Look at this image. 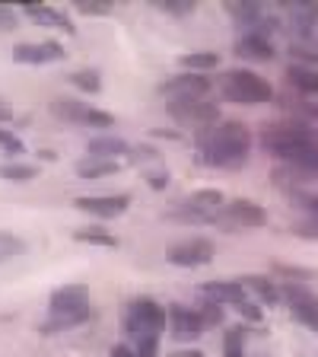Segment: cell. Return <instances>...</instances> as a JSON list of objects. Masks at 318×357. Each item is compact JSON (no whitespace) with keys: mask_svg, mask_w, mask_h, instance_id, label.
Here are the masks:
<instances>
[{"mask_svg":"<svg viewBox=\"0 0 318 357\" xmlns=\"http://www.w3.org/2000/svg\"><path fill=\"white\" fill-rule=\"evenodd\" d=\"M16 26H19V10L0 3V32H13Z\"/></svg>","mask_w":318,"mask_h":357,"instance_id":"7bdbcfd3","label":"cell"},{"mask_svg":"<svg viewBox=\"0 0 318 357\" xmlns=\"http://www.w3.org/2000/svg\"><path fill=\"white\" fill-rule=\"evenodd\" d=\"M200 297L214 300L220 306H239L242 300H248V294H245L242 281H207L200 287Z\"/></svg>","mask_w":318,"mask_h":357,"instance_id":"ffe728a7","label":"cell"},{"mask_svg":"<svg viewBox=\"0 0 318 357\" xmlns=\"http://www.w3.org/2000/svg\"><path fill=\"white\" fill-rule=\"evenodd\" d=\"M0 150L7 156H26V144H22L19 134L10 131L7 125H0Z\"/></svg>","mask_w":318,"mask_h":357,"instance_id":"74e56055","label":"cell"},{"mask_svg":"<svg viewBox=\"0 0 318 357\" xmlns=\"http://www.w3.org/2000/svg\"><path fill=\"white\" fill-rule=\"evenodd\" d=\"M169 119L182 128H191V131H207L220 121V105L214 99H185V102H169L166 105Z\"/></svg>","mask_w":318,"mask_h":357,"instance_id":"30bf717a","label":"cell"},{"mask_svg":"<svg viewBox=\"0 0 318 357\" xmlns=\"http://www.w3.org/2000/svg\"><path fill=\"white\" fill-rule=\"evenodd\" d=\"M280 105L289 112V119L318 121V70L315 67H287V89L280 93Z\"/></svg>","mask_w":318,"mask_h":357,"instance_id":"3957f363","label":"cell"},{"mask_svg":"<svg viewBox=\"0 0 318 357\" xmlns=\"http://www.w3.org/2000/svg\"><path fill=\"white\" fill-rule=\"evenodd\" d=\"M236 312L245 319V326H261V319H264V310H261L258 303H252V300H242V303L236 306Z\"/></svg>","mask_w":318,"mask_h":357,"instance_id":"60d3db41","label":"cell"},{"mask_svg":"<svg viewBox=\"0 0 318 357\" xmlns=\"http://www.w3.org/2000/svg\"><path fill=\"white\" fill-rule=\"evenodd\" d=\"M223 10L236 20V26H242V32L255 29L258 20L267 13L264 3H255V0H230V3H223Z\"/></svg>","mask_w":318,"mask_h":357,"instance_id":"603a6c76","label":"cell"},{"mask_svg":"<svg viewBox=\"0 0 318 357\" xmlns=\"http://www.w3.org/2000/svg\"><path fill=\"white\" fill-rule=\"evenodd\" d=\"M242 287L245 294H255L264 306H280V284H274L267 275H245Z\"/></svg>","mask_w":318,"mask_h":357,"instance_id":"cb8c5ba5","label":"cell"},{"mask_svg":"<svg viewBox=\"0 0 318 357\" xmlns=\"http://www.w3.org/2000/svg\"><path fill=\"white\" fill-rule=\"evenodd\" d=\"M258 144L271 156H280L283 150L303 147V144H318V131L309 121H299V119H289L287 115V119L264 121L258 131Z\"/></svg>","mask_w":318,"mask_h":357,"instance_id":"52a82bcc","label":"cell"},{"mask_svg":"<svg viewBox=\"0 0 318 357\" xmlns=\"http://www.w3.org/2000/svg\"><path fill=\"white\" fill-rule=\"evenodd\" d=\"M74 7L83 16H109L115 10V3H109V0H77Z\"/></svg>","mask_w":318,"mask_h":357,"instance_id":"ab89813d","label":"cell"},{"mask_svg":"<svg viewBox=\"0 0 318 357\" xmlns=\"http://www.w3.org/2000/svg\"><path fill=\"white\" fill-rule=\"evenodd\" d=\"M264 223H267V211L261 208L258 201L230 198L223 204V211H220L214 227H220V230H226V233H236V230H258Z\"/></svg>","mask_w":318,"mask_h":357,"instance_id":"ba28073f","label":"cell"},{"mask_svg":"<svg viewBox=\"0 0 318 357\" xmlns=\"http://www.w3.org/2000/svg\"><path fill=\"white\" fill-rule=\"evenodd\" d=\"M280 303L289 310V316L299 322V326L318 332V297L309 284H280Z\"/></svg>","mask_w":318,"mask_h":357,"instance_id":"8fae6325","label":"cell"},{"mask_svg":"<svg viewBox=\"0 0 318 357\" xmlns=\"http://www.w3.org/2000/svg\"><path fill=\"white\" fill-rule=\"evenodd\" d=\"M19 13L29 16V20L38 22V26H48V29H61L64 36H77L74 20H70L64 10H58V7H48V3H22Z\"/></svg>","mask_w":318,"mask_h":357,"instance_id":"ac0fdd59","label":"cell"},{"mask_svg":"<svg viewBox=\"0 0 318 357\" xmlns=\"http://www.w3.org/2000/svg\"><path fill=\"white\" fill-rule=\"evenodd\" d=\"M48 312H89V287L86 284H67L48 297Z\"/></svg>","mask_w":318,"mask_h":357,"instance_id":"d6986e66","label":"cell"},{"mask_svg":"<svg viewBox=\"0 0 318 357\" xmlns=\"http://www.w3.org/2000/svg\"><path fill=\"white\" fill-rule=\"evenodd\" d=\"M111 357H137V351H134L127 342H121V344H115V348H111Z\"/></svg>","mask_w":318,"mask_h":357,"instance_id":"ee69618b","label":"cell"},{"mask_svg":"<svg viewBox=\"0 0 318 357\" xmlns=\"http://www.w3.org/2000/svg\"><path fill=\"white\" fill-rule=\"evenodd\" d=\"M74 208H80L83 214L96 217V220H115L131 208V195H80L74 201Z\"/></svg>","mask_w":318,"mask_h":357,"instance_id":"e0dca14e","label":"cell"},{"mask_svg":"<svg viewBox=\"0 0 318 357\" xmlns=\"http://www.w3.org/2000/svg\"><path fill=\"white\" fill-rule=\"evenodd\" d=\"M153 137H163V141H182V134L178 131H169V128H156V131H150Z\"/></svg>","mask_w":318,"mask_h":357,"instance_id":"f6af8a7d","label":"cell"},{"mask_svg":"<svg viewBox=\"0 0 318 357\" xmlns=\"http://www.w3.org/2000/svg\"><path fill=\"white\" fill-rule=\"evenodd\" d=\"M252 328L245 326H230L223 335V357H245V338H248Z\"/></svg>","mask_w":318,"mask_h":357,"instance_id":"f546056e","label":"cell"},{"mask_svg":"<svg viewBox=\"0 0 318 357\" xmlns=\"http://www.w3.org/2000/svg\"><path fill=\"white\" fill-rule=\"evenodd\" d=\"M89 156H99V160H118V156H127V150H131V144L125 141V137H118V134H96V137H89L86 144Z\"/></svg>","mask_w":318,"mask_h":357,"instance_id":"7402d4cb","label":"cell"},{"mask_svg":"<svg viewBox=\"0 0 318 357\" xmlns=\"http://www.w3.org/2000/svg\"><path fill=\"white\" fill-rule=\"evenodd\" d=\"M178 64H182V70H191V74H207V70H214V67L220 64V54H214V52H191V54H182V58H178Z\"/></svg>","mask_w":318,"mask_h":357,"instance_id":"4dcf8cb0","label":"cell"},{"mask_svg":"<svg viewBox=\"0 0 318 357\" xmlns=\"http://www.w3.org/2000/svg\"><path fill=\"white\" fill-rule=\"evenodd\" d=\"M89 319V312H48V319L38 326L42 335H61V332H70V328L83 326Z\"/></svg>","mask_w":318,"mask_h":357,"instance_id":"484cf974","label":"cell"},{"mask_svg":"<svg viewBox=\"0 0 318 357\" xmlns=\"http://www.w3.org/2000/svg\"><path fill=\"white\" fill-rule=\"evenodd\" d=\"M74 243L99 245V249H118V236L109 233L105 227H80V230H74Z\"/></svg>","mask_w":318,"mask_h":357,"instance_id":"83f0119b","label":"cell"},{"mask_svg":"<svg viewBox=\"0 0 318 357\" xmlns=\"http://www.w3.org/2000/svg\"><path fill=\"white\" fill-rule=\"evenodd\" d=\"M51 115L61 121H70V125L96 128V131L115 128V115H111V112H102V109H96V105H86L83 99H54Z\"/></svg>","mask_w":318,"mask_h":357,"instance_id":"9c48e42d","label":"cell"},{"mask_svg":"<svg viewBox=\"0 0 318 357\" xmlns=\"http://www.w3.org/2000/svg\"><path fill=\"white\" fill-rule=\"evenodd\" d=\"M35 176H38V166L19 163V160H13V163H3V166H0V178H3V182H32Z\"/></svg>","mask_w":318,"mask_h":357,"instance_id":"d6a6232c","label":"cell"},{"mask_svg":"<svg viewBox=\"0 0 318 357\" xmlns=\"http://www.w3.org/2000/svg\"><path fill=\"white\" fill-rule=\"evenodd\" d=\"M67 52L64 45L54 42V38H45V42H16L13 45V61L22 67H42V64H58L64 61Z\"/></svg>","mask_w":318,"mask_h":357,"instance_id":"2e32d148","label":"cell"},{"mask_svg":"<svg viewBox=\"0 0 318 357\" xmlns=\"http://www.w3.org/2000/svg\"><path fill=\"white\" fill-rule=\"evenodd\" d=\"M159 93L166 96V102H185V99H207L210 96V77L207 74H191V70H182V74H172L163 80Z\"/></svg>","mask_w":318,"mask_h":357,"instance_id":"5bb4252c","label":"cell"},{"mask_svg":"<svg viewBox=\"0 0 318 357\" xmlns=\"http://www.w3.org/2000/svg\"><path fill=\"white\" fill-rule=\"evenodd\" d=\"M289 54H293V64L296 67H315L318 70V54L305 45H289Z\"/></svg>","mask_w":318,"mask_h":357,"instance_id":"b9f144b4","label":"cell"},{"mask_svg":"<svg viewBox=\"0 0 318 357\" xmlns=\"http://www.w3.org/2000/svg\"><path fill=\"white\" fill-rule=\"evenodd\" d=\"M293 233H296L299 239H318V214L303 211V214L293 220Z\"/></svg>","mask_w":318,"mask_h":357,"instance_id":"8d00e7d4","label":"cell"},{"mask_svg":"<svg viewBox=\"0 0 318 357\" xmlns=\"http://www.w3.org/2000/svg\"><path fill=\"white\" fill-rule=\"evenodd\" d=\"M67 80L74 83L83 96H99V93H102V74H99L96 67H80V70H70V74H67Z\"/></svg>","mask_w":318,"mask_h":357,"instance_id":"4316f807","label":"cell"},{"mask_svg":"<svg viewBox=\"0 0 318 357\" xmlns=\"http://www.w3.org/2000/svg\"><path fill=\"white\" fill-rule=\"evenodd\" d=\"M287 10V22H283V32L293 36V45H312L318 29V3L315 0H289L283 3Z\"/></svg>","mask_w":318,"mask_h":357,"instance_id":"4fadbf2b","label":"cell"},{"mask_svg":"<svg viewBox=\"0 0 318 357\" xmlns=\"http://www.w3.org/2000/svg\"><path fill=\"white\" fill-rule=\"evenodd\" d=\"M127 163L137 166V169H150V166L156 163H163V153L153 147V144H134L131 150H127Z\"/></svg>","mask_w":318,"mask_h":357,"instance_id":"1f68e13d","label":"cell"},{"mask_svg":"<svg viewBox=\"0 0 318 357\" xmlns=\"http://www.w3.org/2000/svg\"><path fill=\"white\" fill-rule=\"evenodd\" d=\"M172 357H204V354H200V351H175Z\"/></svg>","mask_w":318,"mask_h":357,"instance_id":"c3c4849f","label":"cell"},{"mask_svg":"<svg viewBox=\"0 0 318 357\" xmlns=\"http://www.w3.org/2000/svg\"><path fill=\"white\" fill-rule=\"evenodd\" d=\"M74 172L86 182H96V178H105V176H115L121 172V163L118 160H99V156H83L80 163L74 166Z\"/></svg>","mask_w":318,"mask_h":357,"instance_id":"d4e9b609","label":"cell"},{"mask_svg":"<svg viewBox=\"0 0 318 357\" xmlns=\"http://www.w3.org/2000/svg\"><path fill=\"white\" fill-rule=\"evenodd\" d=\"M19 255H26V239H19L16 233L0 230V265L10 259H19Z\"/></svg>","mask_w":318,"mask_h":357,"instance_id":"836d02e7","label":"cell"},{"mask_svg":"<svg viewBox=\"0 0 318 357\" xmlns=\"http://www.w3.org/2000/svg\"><path fill=\"white\" fill-rule=\"evenodd\" d=\"M143 182H147L153 192H163L172 182V176H169V169H166V163H156V166H150V169H143Z\"/></svg>","mask_w":318,"mask_h":357,"instance_id":"f35d334b","label":"cell"},{"mask_svg":"<svg viewBox=\"0 0 318 357\" xmlns=\"http://www.w3.org/2000/svg\"><path fill=\"white\" fill-rule=\"evenodd\" d=\"M194 310H198V316L204 319V326L207 328H216V326L226 322V310H223L220 303H214V300H207V297H200V303L194 306Z\"/></svg>","mask_w":318,"mask_h":357,"instance_id":"e575fe53","label":"cell"},{"mask_svg":"<svg viewBox=\"0 0 318 357\" xmlns=\"http://www.w3.org/2000/svg\"><path fill=\"white\" fill-rule=\"evenodd\" d=\"M271 275L283 278L289 284H312L315 281V268H303V265H287V261H271Z\"/></svg>","mask_w":318,"mask_h":357,"instance_id":"f1b7e54d","label":"cell"},{"mask_svg":"<svg viewBox=\"0 0 318 357\" xmlns=\"http://www.w3.org/2000/svg\"><path fill=\"white\" fill-rule=\"evenodd\" d=\"M166 306L153 297H134L125 310V335L127 344L137 351V357H156L159 351V335L166 332Z\"/></svg>","mask_w":318,"mask_h":357,"instance_id":"7a4b0ae2","label":"cell"},{"mask_svg":"<svg viewBox=\"0 0 318 357\" xmlns=\"http://www.w3.org/2000/svg\"><path fill=\"white\" fill-rule=\"evenodd\" d=\"M214 255H216V245L207 236H188L166 245V261L175 268H204L214 261Z\"/></svg>","mask_w":318,"mask_h":357,"instance_id":"7c38bea8","label":"cell"},{"mask_svg":"<svg viewBox=\"0 0 318 357\" xmlns=\"http://www.w3.org/2000/svg\"><path fill=\"white\" fill-rule=\"evenodd\" d=\"M223 204H226V195L220 188H198L185 198L172 201L163 211V220L178 223V227H207V223H216Z\"/></svg>","mask_w":318,"mask_h":357,"instance_id":"277c9868","label":"cell"},{"mask_svg":"<svg viewBox=\"0 0 318 357\" xmlns=\"http://www.w3.org/2000/svg\"><path fill=\"white\" fill-rule=\"evenodd\" d=\"M10 119H13V109H10V102H0V125H10Z\"/></svg>","mask_w":318,"mask_h":357,"instance_id":"bcb514c9","label":"cell"},{"mask_svg":"<svg viewBox=\"0 0 318 357\" xmlns=\"http://www.w3.org/2000/svg\"><path fill=\"white\" fill-rule=\"evenodd\" d=\"M236 54L245 61H274V42L264 36H258V32H242V36L236 38Z\"/></svg>","mask_w":318,"mask_h":357,"instance_id":"44dd1931","label":"cell"},{"mask_svg":"<svg viewBox=\"0 0 318 357\" xmlns=\"http://www.w3.org/2000/svg\"><path fill=\"white\" fill-rule=\"evenodd\" d=\"M277 160H280V169H274V182L287 192H296V188L318 182V144L283 150Z\"/></svg>","mask_w":318,"mask_h":357,"instance_id":"8992f818","label":"cell"},{"mask_svg":"<svg viewBox=\"0 0 318 357\" xmlns=\"http://www.w3.org/2000/svg\"><path fill=\"white\" fill-rule=\"evenodd\" d=\"M153 7L159 10V13H169V16H178V20H182V16H191L194 13V10H198V3H194V0H156Z\"/></svg>","mask_w":318,"mask_h":357,"instance_id":"d590c367","label":"cell"},{"mask_svg":"<svg viewBox=\"0 0 318 357\" xmlns=\"http://www.w3.org/2000/svg\"><path fill=\"white\" fill-rule=\"evenodd\" d=\"M252 131L245 121L236 119H220L214 128L198 131L194 147H198V163L210 166V169H242L252 153Z\"/></svg>","mask_w":318,"mask_h":357,"instance_id":"6da1fadb","label":"cell"},{"mask_svg":"<svg viewBox=\"0 0 318 357\" xmlns=\"http://www.w3.org/2000/svg\"><path fill=\"white\" fill-rule=\"evenodd\" d=\"M166 319H169V332L175 342H198L200 335L207 332V326H204V319L198 316V310L194 306H185V303H172L166 306Z\"/></svg>","mask_w":318,"mask_h":357,"instance_id":"9a60e30c","label":"cell"},{"mask_svg":"<svg viewBox=\"0 0 318 357\" xmlns=\"http://www.w3.org/2000/svg\"><path fill=\"white\" fill-rule=\"evenodd\" d=\"M216 89H220L223 102H236V105H267L274 99V86L261 74L248 70V67H236V70L220 74Z\"/></svg>","mask_w":318,"mask_h":357,"instance_id":"5b68a950","label":"cell"},{"mask_svg":"<svg viewBox=\"0 0 318 357\" xmlns=\"http://www.w3.org/2000/svg\"><path fill=\"white\" fill-rule=\"evenodd\" d=\"M38 160H45V163H54V160H58V153H54V150H38Z\"/></svg>","mask_w":318,"mask_h":357,"instance_id":"7dc6e473","label":"cell"}]
</instances>
